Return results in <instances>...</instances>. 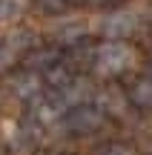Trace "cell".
I'll return each mask as SVG.
<instances>
[{"label":"cell","instance_id":"8","mask_svg":"<svg viewBox=\"0 0 152 155\" xmlns=\"http://www.w3.org/2000/svg\"><path fill=\"white\" fill-rule=\"evenodd\" d=\"M40 78H43V83H46V86H52L55 92L66 89L69 83L75 81V75H72V66H69V63H63V61H57L55 66H49V69H46V72L40 75Z\"/></svg>","mask_w":152,"mask_h":155},{"label":"cell","instance_id":"13","mask_svg":"<svg viewBox=\"0 0 152 155\" xmlns=\"http://www.w3.org/2000/svg\"><path fill=\"white\" fill-rule=\"evenodd\" d=\"M69 6H98V3H103V0H66Z\"/></svg>","mask_w":152,"mask_h":155},{"label":"cell","instance_id":"7","mask_svg":"<svg viewBox=\"0 0 152 155\" xmlns=\"http://www.w3.org/2000/svg\"><path fill=\"white\" fill-rule=\"evenodd\" d=\"M86 20H80V17H72V20H63L60 26H55V40L57 43H63V46H72V43H78L80 38L86 35Z\"/></svg>","mask_w":152,"mask_h":155},{"label":"cell","instance_id":"12","mask_svg":"<svg viewBox=\"0 0 152 155\" xmlns=\"http://www.w3.org/2000/svg\"><path fill=\"white\" fill-rule=\"evenodd\" d=\"M103 155H135V150L132 147H124V144H112L103 150Z\"/></svg>","mask_w":152,"mask_h":155},{"label":"cell","instance_id":"5","mask_svg":"<svg viewBox=\"0 0 152 155\" xmlns=\"http://www.w3.org/2000/svg\"><path fill=\"white\" fill-rule=\"evenodd\" d=\"M9 89H11V95L17 101L37 106L40 104V89H43V78L34 75V72H20V75H15L9 81Z\"/></svg>","mask_w":152,"mask_h":155},{"label":"cell","instance_id":"9","mask_svg":"<svg viewBox=\"0 0 152 155\" xmlns=\"http://www.w3.org/2000/svg\"><path fill=\"white\" fill-rule=\"evenodd\" d=\"M129 104L138 109H152V78H141V81L132 83L129 89Z\"/></svg>","mask_w":152,"mask_h":155},{"label":"cell","instance_id":"1","mask_svg":"<svg viewBox=\"0 0 152 155\" xmlns=\"http://www.w3.org/2000/svg\"><path fill=\"white\" fill-rule=\"evenodd\" d=\"M132 46H126L124 40H109V43L95 49V72L103 78H115L132 66Z\"/></svg>","mask_w":152,"mask_h":155},{"label":"cell","instance_id":"4","mask_svg":"<svg viewBox=\"0 0 152 155\" xmlns=\"http://www.w3.org/2000/svg\"><path fill=\"white\" fill-rule=\"evenodd\" d=\"M138 29V15L132 9H118V12H109L101 23V32L106 35L109 40H121L126 35H132Z\"/></svg>","mask_w":152,"mask_h":155},{"label":"cell","instance_id":"6","mask_svg":"<svg viewBox=\"0 0 152 155\" xmlns=\"http://www.w3.org/2000/svg\"><path fill=\"white\" fill-rule=\"evenodd\" d=\"M95 106L103 112V115H124L126 106H129V95H126L121 86H115V83H112V86H106L103 92H98Z\"/></svg>","mask_w":152,"mask_h":155},{"label":"cell","instance_id":"2","mask_svg":"<svg viewBox=\"0 0 152 155\" xmlns=\"http://www.w3.org/2000/svg\"><path fill=\"white\" fill-rule=\"evenodd\" d=\"M29 52H34V32L29 29H15L0 40V72H9L17 61H26Z\"/></svg>","mask_w":152,"mask_h":155},{"label":"cell","instance_id":"11","mask_svg":"<svg viewBox=\"0 0 152 155\" xmlns=\"http://www.w3.org/2000/svg\"><path fill=\"white\" fill-rule=\"evenodd\" d=\"M66 0H34V9H37V15H63L66 12Z\"/></svg>","mask_w":152,"mask_h":155},{"label":"cell","instance_id":"3","mask_svg":"<svg viewBox=\"0 0 152 155\" xmlns=\"http://www.w3.org/2000/svg\"><path fill=\"white\" fill-rule=\"evenodd\" d=\"M103 112L98 109L95 104H83V106H75L63 115V127L75 135H89V132H98L103 127Z\"/></svg>","mask_w":152,"mask_h":155},{"label":"cell","instance_id":"10","mask_svg":"<svg viewBox=\"0 0 152 155\" xmlns=\"http://www.w3.org/2000/svg\"><path fill=\"white\" fill-rule=\"evenodd\" d=\"M26 12V0H0V23H15Z\"/></svg>","mask_w":152,"mask_h":155},{"label":"cell","instance_id":"14","mask_svg":"<svg viewBox=\"0 0 152 155\" xmlns=\"http://www.w3.org/2000/svg\"><path fill=\"white\" fill-rule=\"evenodd\" d=\"M149 78H152V63H149Z\"/></svg>","mask_w":152,"mask_h":155}]
</instances>
